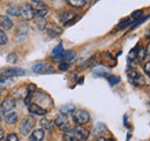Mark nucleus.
Listing matches in <instances>:
<instances>
[{
    "instance_id": "9b49d317",
    "label": "nucleus",
    "mask_w": 150,
    "mask_h": 141,
    "mask_svg": "<svg viewBox=\"0 0 150 141\" xmlns=\"http://www.w3.org/2000/svg\"><path fill=\"white\" fill-rule=\"evenodd\" d=\"M15 101L13 100V98H7V100H5L2 103H1V106H0V111L1 112H11V110L12 109H14L15 108Z\"/></svg>"
},
{
    "instance_id": "dca6fc26",
    "label": "nucleus",
    "mask_w": 150,
    "mask_h": 141,
    "mask_svg": "<svg viewBox=\"0 0 150 141\" xmlns=\"http://www.w3.org/2000/svg\"><path fill=\"white\" fill-rule=\"evenodd\" d=\"M64 52H65L64 46H62V44H61V43H59L56 48L52 50L51 56H52V58H53L54 60H61V57H62Z\"/></svg>"
},
{
    "instance_id": "4468645a",
    "label": "nucleus",
    "mask_w": 150,
    "mask_h": 141,
    "mask_svg": "<svg viewBox=\"0 0 150 141\" xmlns=\"http://www.w3.org/2000/svg\"><path fill=\"white\" fill-rule=\"evenodd\" d=\"M27 33H28V28L25 24H20L19 29L16 30V39L18 42H23L27 38Z\"/></svg>"
},
{
    "instance_id": "f704fd0d",
    "label": "nucleus",
    "mask_w": 150,
    "mask_h": 141,
    "mask_svg": "<svg viewBox=\"0 0 150 141\" xmlns=\"http://www.w3.org/2000/svg\"><path fill=\"white\" fill-rule=\"evenodd\" d=\"M59 70H68V64L67 63H61L59 65Z\"/></svg>"
},
{
    "instance_id": "c756f323",
    "label": "nucleus",
    "mask_w": 150,
    "mask_h": 141,
    "mask_svg": "<svg viewBox=\"0 0 150 141\" xmlns=\"http://www.w3.org/2000/svg\"><path fill=\"white\" fill-rule=\"evenodd\" d=\"M16 60H18V56L14 52L9 53V54L7 56V61H9V63H15Z\"/></svg>"
},
{
    "instance_id": "79ce46f5",
    "label": "nucleus",
    "mask_w": 150,
    "mask_h": 141,
    "mask_svg": "<svg viewBox=\"0 0 150 141\" xmlns=\"http://www.w3.org/2000/svg\"><path fill=\"white\" fill-rule=\"evenodd\" d=\"M0 120H1V111H0Z\"/></svg>"
},
{
    "instance_id": "e433bc0d",
    "label": "nucleus",
    "mask_w": 150,
    "mask_h": 141,
    "mask_svg": "<svg viewBox=\"0 0 150 141\" xmlns=\"http://www.w3.org/2000/svg\"><path fill=\"white\" fill-rule=\"evenodd\" d=\"M150 57V42H149V44L147 45V48H146V57Z\"/></svg>"
},
{
    "instance_id": "423d86ee",
    "label": "nucleus",
    "mask_w": 150,
    "mask_h": 141,
    "mask_svg": "<svg viewBox=\"0 0 150 141\" xmlns=\"http://www.w3.org/2000/svg\"><path fill=\"white\" fill-rule=\"evenodd\" d=\"M19 13L24 20H31V19H34V16H35L34 9H33L31 5L30 4H27V2L22 4L19 7Z\"/></svg>"
},
{
    "instance_id": "6e6552de",
    "label": "nucleus",
    "mask_w": 150,
    "mask_h": 141,
    "mask_svg": "<svg viewBox=\"0 0 150 141\" xmlns=\"http://www.w3.org/2000/svg\"><path fill=\"white\" fill-rule=\"evenodd\" d=\"M31 70H33L34 73H37V74H47V73L53 72L52 66L50 64H47V63H38V64H35Z\"/></svg>"
},
{
    "instance_id": "a19ab883",
    "label": "nucleus",
    "mask_w": 150,
    "mask_h": 141,
    "mask_svg": "<svg viewBox=\"0 0 150 141\" xmlns=\"http://www.w3.org/2000/svg\"><path fill=\"white\" fill-rule=\"evenodd\" d=\"M106 141H115L113 138H110V139H106Z\"/></svg>"
},
{
    "instance_id": "c9c22d12",
    "label": "nucleus",
    "mask_w": 150,
    "mask_h": 141,
    "mask_svg": "<svg viewBox=\"0 0 150 141\" xmlns=\"http://www.w3.org/2000/svg\"><path fill=\"white\" fill-rule=\"evenodd\" d=\"M62 141H74V140H73V138L68 133H65L64 137H62Z\"/></svg>"
},
{
    "instance_id": "c85d7f7f",
    "label": "nucleus",
    "mask_w": 150,
    "mask_h": 141,
    "mask_svg": "<svg viewBox=\"0 0 150 141\" xmlns=\"http://www.w3.org/2000/svg\"><path fill=\"white\" fill-rule=\"evenodd\" d=\"M7 43H8V37L2 30H0V45H6Z\"/></svg>"
},
{
    "instance_id": "4be33fe9",
    "label": "nucleus",
    "mask_w": 150,
    "mask_h": 141,
    "mask_svg": "<svg viewBox=\"0 0 150 141\" xmlns=\"http://www.w3.org/2000/svg\"><path fill=\"white\" fill-rule=\"evenodd\" d=\"M67 4L71 5L72 7L79 8V7H83V6L87 4V1H84V0H68Z\"/></svg>"
},
{
    "instance_id": "4c0bfd02",
    "label": "nucleus",
    "mask_w": 150,
    "mask_h": 141,
    "mask_svg": "<svg viewBox=\"0 0 150 141\" xmlns=\"http://www.w3.org/2000/svg\"><path fill=\"white\" fill-rule=\"evenodd\" d=\"M4 138H5V132H4V131L0 128V141L2 140Z\"/></svg>"
},
{
    "instance_id": "20e7f679",
    "label": "nucleus",
    "mask_w": 150,
    "mask_h": 141,
    "mask_svg": "<svg viewBox=\"0 0 150 141\" xmlns=\"http://www.w3.org/2000/svg\"><path fill=\"white\" fill-rule=\"evenodd\" d=\"M73 120L77 125H84L90 120V115H89L88 111H86L83 109L75 110L73 112Z\"/></svg>"
},
{
    "instance_id": "f03ea898",
    "label": "nucleus",
    "mask_w": 150,
    "mask_h": 141,
    "mask_svg": "<svg viewBox=\"0 0 150 141\" xmlns=\"http://www.w3.org/2000/svg\"><path fill=\"white\" fill-rule=\"evenodd\" d=\"M127 78H128L129 82L132 85H134L135 87H143L146 85V79L136 70L131 68V70H127Z\"/></svg>"
},
{
    "instance_id": "7ed1b4c3",
    "label": "nucleus",
    "mask_w": 150,
    "mask_h": 141,
    "mask_svg": "<svg viewBox=\"0 0 150 141\" xmlns=\"http://www.w3.org/2000/svg\"><path fill=\"white\" fill-rule=\"evenodd\" d=\"M35 118L33 116H27L22 119L21 125H20V133L22 135H28L30 134V132L33 131L34 126H35Z\"/></svg>"
},
{
    "instance_id": "9d476101",
    "label": "nucleus",
    "mask_w": 150,
    "mask_h": 141,
    "mask_svg": "<svg viewBox=\"0 0 150 141\" xmlns=\"http://www.w3.org/2000/svg\"><path fill=\"white\" fill-rule=\"evenodd\" d=\"M46 31H47V35L51 36V37H57V36L61 35L62 33V29L57 26L54 23H50L46 26Z\"/></svg>"
},
{
    "instance_id": "ea45409f",
    "label": "nucleus",
    "mask_w": 150,
    "mask_h": 141,
    "mask_svg": "<svg viewBox=\"0 0 150 141\" xmlns=\"http://www.w3.org/2000/svg\"><path fill=\"white\" fill-rule=\"evenodd\" d=\"M98 141H106V139H105L104 137H99V138H98Z\"/></svg>"
},
{
    "instance_id": "39448f33",
    "label": "nucleus",
    "mask_w": 150,
    "mask_h": 141,
    "mask_svg": "<svg viewBox=\"0 0 150 141\" xmlns=\"http://www.w3.org/2000/svg\"><path fill=\"white\" fill-rule=\"evenodd\" d=\"M54 124H56L57 127H58L59 130H61V131H64V132H68V131L72 128L71 122H69V119H68L67 116L59 115L56 118V120H54Z\"/></svg>"
},
{
    "instance_id": "58836bf2",
    "label": "nucleus",
    "mask_w": 150,
    "mask_h": 141,
    "mask_svg": "<svg viewBox=\"0 0 150 141\" xmlns=\"http://www.w3.org/2000/svg\"><path fill=\"white\" fill-rule=\"evenodd\" d=\"M146 37L150 39V28H148V30H147V33H146Z\"/></svg>"
},
{
    "instance_id": "bb28decb",
    "label": "nucleus",
    "mask_w": 150,
    "mask_h": 141,
    "mask_svg": "<svg viewBox=\"0 0 150 141\" xmlns=\"http://www.w3.org/2000/svg\"><path fill=\"white\" fill-rule=\"evenodd\" d=\"M150 18V14L149 15H147V16H142V18H140L139 20H136V21H134L133 23L131 24V28L133 29V28H135V27H137V26H140L142 22H144V21H147L148 19Z\"/></svg>"
},
{
    "instance_id": "ddd939ff",
    "label": "nucleus",
    "mask_w": 150,
    "mask_h": 141,
    "mask_svg": "<svg viewBox=\"0 0 150 141\" xmlns=\"http://www.w3.org/2000/svg\"><path fill=\"white\" fill-rule=\"evenodd\" d=\"M74 18H75V13L74 12H69V11L64 12V13H61V14L59 15V20H60V22H61L62 24H68L69 22L73 21Z\"/></svg>"
},
{
    "instance_id": "37998d69",
    "label": "nucleus",
    "mask_w": 150,
    "mask_h": 141,
    "mask_svg": "<svg viewBox=\"0 0 150 141\" xmlns=\"http://www.w3.org/2000/svg\"><path fill=\"white\" fill-rule=\"evenodd\" d=\"M149 79H150V75H149Z\"/></svg>"
},
{
    "instance_id": "72a5a7b5",
    "label": "nucleus",
    "mask_w": 150,
    "mask_h": 141,
    "mask_svg": "<svg viewBox=\"0 0 150 141\" xmlns=\"http://www.w3.org/2000/svg\"><path fill=\"white\" fill-rule=\"evenodd\" d=\"M142 13H143V11L142 9H139V11H135V12H133V14H132V18L136 19V18H141V15H142Z\"/></svg>"
},
{
    "instance_id": "0eeeda50",
    "label": "nucleus",
    "mask_w": 150,
    "mask_h": 141,
    "mask_svg": "<svg viewBox=\"0 0 150 141\" xmlns=\"http://www.w3.org/2000/svg\"><path fill=\"white\" fill-rule=\"evenodd\" d=\"M25 74V70L22 68H4L0 70V75L1 78H14V76H22Z\"/></svg>"
},
{
    "instance_id": "7c9ffc66",
    "label": "nucleus",
    "mask_w": 150,
    "mask_h": 141,
    "mask_svg": "<svg viewBox=\"0 0 150 141\" xmlns=\"http://www.w3.org/2000/svg\"><path fill=\"white\" fill-rule=\"evenodd\" d=\"M136 54H137V46L131 50V52H129V54H128V59H129V60H132V59H136Z\"/></svg>"
},
{
    "instance_id": "f3484780",
    "label": "nucleus",
    "mask_w": 150,
    "mask_h": 141,
    "mask_svg": "<svg viewBox=\"0 0 150 141\" xmlns=\"http://www.w3.org/2000/svg\"><path fill=\"white\" fill-rule=\"evenodd\" d=\"M18 118H19V115L14 111H11V112H7L5 115V122L9 125H14V124L18 122Z\"/></svg>"
},
{
    "instance_id": "2f4dec72",
    "label": "nucleus",
    "mask_w": 150,
    "mask_h": 141,
    "mask_svg": "<svg viewBox=\"0 0 150 141\" xmlns=\"http://www.w3.org/2000/svg\"><path fill=\"white\" fill-rule=\"evenodd\" d=\"M6 141H19V138L15 133H9L6 138Z\"/></svg>"
},
{
    "instance_id": "cd10ccee",
    "label": "nucleus",
    "mask_w": 150,
    "mask_h": 141,
    "mask_svg": "<svg viewBox=\"0 0 150 141\" xmlns=\"http://www.w3.org/2000/svg\"><path fill=\"white\" fill-rule=\"evenodd\" d=\"M131 20L128 18H126V19H124V20H121L120 21V23L118 24V28L119 29H124V28H126V27H128V26H131Z\"/></svg>"
},
{
    "instance_id": "a211bd4d",
    "label": "nucleus",
    "mask_w": 150,
    "mask_h": 141,
    "mask_svg": "<svg viewBox=\"0 0 150 141\" xmlns=\"http://www.w3.org/2000/svg\"><path fill=\"white\" fill-rule=\"evenodd\" d=\"M0 26H1L5 30H8V29H11V28L13 27V22H12V20L8 18V16H6V15H0Z\"/></svg>"
},
{
    "instance_id": "aec40b11",
    "label": "nucleus",
    "mask_w": 150,
    "mask_h": 141,
    "mask_svg": "<svg viewBox=\"0 0 150 141\" xmlns=\"http://www.w3.org/2000/svg\"><path fill=\"white\" fill-rule=\"evenodd\" d=\"M75 57H76V53L73 50H68V51H65L62 57H61V60H64V63H67V61H71L73 60Z\"/></svg>"
},
{
    "instance_id": "1a4fd4ad",
    "label": "nucleus",
    "mask_w": 150,
    "mask_h": 141,
    "mask_svg": "<svg viewBox=\"0 0 150 141\" xmlns=\"http://www.w3.org/2000/svg\"><path fill=\"white\" fill-rule=\"evenodd\" d=\"M28 110L34 116H45L47 113V110H45L43 106L38 105L36 103H30L28 105Z\"/></svg>"
},
{
    "instance_id": "a878e982",
    "label": "nucleus",
    "mask_w": 150,
    "mask_h": 141,
    "mask_svg": "<svg viewBox=\"0 0 150 141\" xmlns=\"http://www.w3.org/2000/svg\"><path fill=\"white\" fill-rule=\"evenodd\" d=\"M108 81H109L110 86H115L117 83L120 82V78L117 76V75H109L108 76Z\"/></svg>"
},
{
    "instance_id": "6ab92c4d",
    "label": "nucleus",
    "mask_w": 150,
    "mask_h": 141,
    "mask_svg": "<svg viewBox=\"0 0 150 141\" xmlns=\"http://www.w3.org/2000/svg\"><path fill=\"white\" fill-rule=\"evenodd\" d=\"M74 111H75L74 104H65V105L61 106V109H60V113L62 116H68V115L73 113Z\"/></svg>"
},
{
    "instance_id": "b1692460",
    "label": "nucleus",
    "mask_w": 150,
    "mask_h": 141,
    "mask_svg": "<svg viewBox=\"0 0 150 141\" xmlns=\"http://www.w3.org/2000/svg\"><path fill=\"white\" fill-rule=\"evenodd\" d=\"M144 58H146V48H140L139 50H137V54H136V60L137 61H142V60H144Z\"/></svg>"
},
{
    "instance_id": "2eb2a0df",
    "label": "nucleus",
    "mask_w": 150,
    "mask_h": 141,
    "mask_svg": "<svg viewBox=\"0 0 150 141\" xmlns=\"http://www.w3.org/2000/svg\"><path fill=\"white\" fill-rule=\"evenodd\" d=\"M44 135H45L44 130H42V128L35 130V131H33V133L29 135V141H43Z\"/></svg>"
},
{
    "instance_id": "473e14b6",
    "label": "nucleus",
    "mask_w": 150,
    "mask_h": 141,
    "mask_svg": "<svg viewBox=\"0 0 150 141\" xmlns=\"http://www.w3.org/2000/svg\"><path fill=\"white\" fill-rule=\"evenodd\" d=\"M143 70H144V72H146V74L149 76V75H150V60H149V61H147V63L144 64Z\"/></svg>"
},
{
    "instance_id": "412c9836",
    "label": "nucleus",
    "mask_w": 150,
    "mask_h": 141,
    "mask_svg": "<svg viewBox=\"0 0 150 141\" xmlns=\"http://www.w3.org/2000/svg\"><path fill=\"white\" fill-rule=\"evenodd\" d=\"M39 124L42 126V130H47V131H51L52 126H53V122H51V120H49L46 118H42Z\"/></svg>"
},
{
    "instance_id": "393cba45",
    "label": "nucleus",
    "mask_w": 150,
    "mask_h": 141,
    "mask_svg": "<svg viewBox=\"0 0 150 141\" xmlns=\"http://www.w3.org/2000/svg\"><path fill=\"white\" fill-rule=\"evenodd\" d=\"M36 24H37L38 28H39L40 30H45V29H46V26H47V22L45 21V19L36 18Z\"/></svg>"
},
{
    "instance_id": "f8f14e48",
    "label": "nucleus",
    "mask_w": 150,
    "mask_h": 141,
    "mask_svg": "<svg viewBox=\"0 0 150 141\" xmlns=\"http://www.w3.org/2000/svg\"><path fill=\"white\" fill-rule=\"evenodd\" d=\"M93 75L96 78H108L109 76V70L102 65L96 66L93 70Z\"/></svg>"
},
{
    "instance_id": "f257e3e1",
    "label": "nucleus",
    "mask_w": 150,
    "mask_h": 141,
    "mask_svg": "<svg viewBox=\"0 0 150 141\" xmlns=\"http://www.w3.org/2000/svg\"><path fill=\"white\" fill-rule=\"evenodd\" d=\"M66 133H68L73 138L74 141H87L88 137H89V131L84 127H81V126H77L75 128H71Z\"/></svg>"
},
{
    "instance_id": "5701e85b",
    "label": "nucleus",
    "mask_w": 150,
    "mask_h": 141,
    "mask_svg": "<svg viewBox=\"0 0 150 141\" xmlns=\"http://www.w3.org/2000/svg\"><path fill=\"white\" fill-rule=\"evenodd\" d=\"M7 14H8V15H11V16H19L20 15L19 8L11 4V6H9V7H8V9H7Z\"/></svg>"
}]
</instances>
